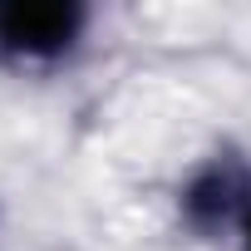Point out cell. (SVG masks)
<instances>
[{
    "instance_id": "2",
    "label": "cell",
    "mask_w": 251,
    "mask_h": 251,
    "mask_svg": "<svg viewBox=\"0 0 251 251\" xmlns=\"http://www.w3.org/2000/svg\"><path fill=\"white\" fill-rule=\"evenodd\" d=\"M177 212H182L187 231H197V236L241 231V222L251 212V168H246V158H236L231 148L202 158L187 173V182L177 187Z\"/></svg>"
},
{
    "instance_id": "3",
    "label": "cell",
    "mask_w": 251,
    "mask_h": 251,
    "mask_svg": "<svg viewBox=\"0 0 251 251\" xmlns=\"http://www.w3.org/2000/svg\"><path fill=\"white\" fill-rule=\"evenodd\" d=\"M236 241H241V251H251V212H246V222H241V231H236Z\"/></svg>"
},
{
    "instance_id": "1",
    "label": "cell",
    "mask_w": 251,
    "mask_h": 251,
    "mask_svg": "<svg viewBox=\"0 0 251 251\" xmlns=\"http://www.w3.org/2000/svg\"><path fill=\"white\" fill-rule=\"evenodd\" d=\"M89 35V5L79 0H0V64L40 74L64 64Z\"/></svg>"
}]
</instances>
